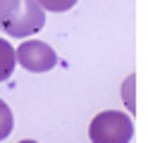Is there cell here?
Returning a JSON list of instances; mask_svg holds the SVG:
<instances>
[{
    "instance_id": "1",
    "label": "cell",
    "mask_w": 148,
    "mask_h": 143,
    "mask_svg": "<svg viewBox=\"0 0 148 143\" xmlns=\"http://www.w3.org/2000/svg\"><path fill=\"white\" fill-rule=\"evenodd\" d=\"M45 24L43 7L36 0H0V29L7 36L26 38Z\"/></svg>"
},
{
    "instance_id": "2",
    "label": "cell",
    "mask_w": 148,
    "mask_h": 143,
    "mask_svg": "<svg viewBox=\"0 0 148 143\" xmlns=\"http://www.w3.org/2000/svg\"><path fill=\"white\" fill-rule=\"evenodd\" d=\"M88 136L93 143H129L134 138V122L124 112L105 110L93 117Z\"/></svg>"
},
{
    "instance_id": "3",
    "label": "cell",
    "mask_w": 148,
    "mask_h": 143,
    "mask_svg": "<svg viewBox=\"0 0 148 143\" xmlns=\"http://www.w3.org/2000/svg\"><path fill=\"white\" fill-rule=\"evenodd\" d=\"M17 62H19L26 72H48L55 67V62H58V55H55V50L43 43V41H24L19 48H17Z\"/></svg>"
},
{
    "instance_id": "4",
    "label": "cell",
    "mask_w": 148,
    "mask_h": 143,
    "mask_svg": "<svg viewBox=\"0 0 148 143\" xmlns=\"http://www.w3.org/2000/svg\"><path fill=\"white\" fill-rule=\"evenodd\" d=\"M14 64H17V50L5 38H0V81H5L7 76H12Z\"/></svg>"
},
{
    "instance_id": "5",
    "label": "cell",
    "mask_w": 148,
    "mask_h": 143,
    "mask_svg": "<svg viewBox=\"0 0 148 143\" xmlns=\"http://www.w3.org/2000/svg\"><path fill=\"white\" fill-rule=\"evenodd\" d=\"M12 133V110L7 107V103L0 100V141H5Z\"/></svg>"
},
{
    "instance_id": "6",
    "label": "cell",
    "mask_w": 148,
    "mask_h": 143,
    "mask_svg": "<svg viewBox=\"0 0 148 143\" xmlns=\"http://www.w3.org/2000/svg\"><path fill=\"white\" fill-rule=\"evenodd\" d=\"M43 10H50V12H67L77 5V0H36Z\"/></svg>"
},
{
    "instance_id": "7",
    "label": "cell",
    "mask_w": 148,
    "mask_h": 143,
    "mask_svg": "<svg viewBox=\"0 0 148 143\" xmlns=\"http://www.w3.org/2000/svg\"><path fill=\"white\" fill-rule=\"evenodd\" d=\"M19 143H36V141H19Z\"/></svg>"
}]
</instances>
